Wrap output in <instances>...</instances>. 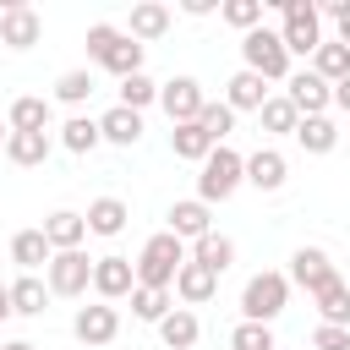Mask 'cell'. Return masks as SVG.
I'll list each match as a JSON object with an SVG mask.
<instances>
[{
	"instance_id": "obj_1",
	"label": "cell",
	"mask_w": 350,
	"mask_h": 350,
	"mask_svg": "<svg viewBox=\"0 0 350 350\" xmlns=\"http://www.w3.org/2000/svg\"><path fill=\"white\" fill-rule=\"evenodd\" d=\"M82 44H88V60H93L98 71H109V77H120V82L142 71V44H137V38L126 33V27H109V22H93Z\"/></svg>"
},
{
	"instance_id": "obj_2",
	"label": "cell",
	"mask_w": 350,
	"mask_h": 350,
	"mask_svg": "<svg viewBox=\"0 0 350 350\" xmlns=\"http://www.w3.org/2000/svg\"><path fill=\"white\" fill-rule=\"evenodd\" d=\"M191 262V246L170 230L148 235L142 252H137V284H153V290H175V273Z\"/></svg>"
},
{
	"instance_id": "obj_3",
	"label": "cell",
	"mask_w": 350,
	"mask_h": 350,
	"mask_svg": "<svg viewBox=\"0 0 350 350\" xmlns=\"http://www.w3.org/2000/svg\"><path fill=\"white\" fill-rule=\"evenodd\" d=\"M290 306V273H279V268H262V273H252L246 284H241V323H268L273 328V317Z\"/></svg>"
},
{
	"instance_id": "obj_4",
	"label": "cell",
	"mask_w": 350,
	"mask_h": 350,
	"mask_svg": "<svg viewBox=\"0 0 350 350\" xmlns=\"http://www.w3.org/2000/svg\"><path fill=\"white\" fill-rule=\"evenodd\" d=\"M241 186H246V159L235 148H213L208 164H202V175H197V202H208V208L230 202Z\"/></svg>"
},
{
	"instance_id": "obj_5",
	"label": "cell",
	"mask_w": 350,
	"mask_h": 350,
	"mask_svg": "<svg viewBox=\"0 0 350 350\" xmlns=\"http://www.w3.org/2000/svg\"><path fill=\"white\" fill-rule=\"evenodd\" d=\"M241 60H246V71H257L262 82H290V49H284V38H279L273 27L241 33Z\"/></svg>"
},
{
	"instance_id": "obj_6",
	"label": "cell",
	"mask_w": 350,
	"mask_h": 350,
	"mask_svg": "<svg viewBox=\"0 0 350 350\" xmlns=\"http://www.w3.org/2000/svg\"><path fill=\"white\" fill-rule=\"evenodd\" d=\"M279 11H284L279 38H284L290 60H295V55H317V44H323V11H317L312 0H279Z\"/></svg>"
},
{
	"instance_id": "obj_7",
	"label": "cell",
	"mask_w": 350,
	"mask_h": 350,
	"mask_svg": "<svg viewBox=\"0 0 350 350\" xmlns=\"http://www.w3.org/2000/svg\"><path fill=\"white\" fill-rule=\"evenodd\" d=\"M93 262H98V257H88L82 246H77V252H55L49 268H44L49 295H66V301H71V295H88V290H93Z\"/></svg>"
},
{
	"instance_id": "obj_8",
	"label": "cell",
	"mask_w": 350,
	"mask_h": 350,
	"mask_svg": "<svg viewBox=\"0 0 350 350\" xmlns=\"http://www.w3.org/2000/svg\"><path fill=\"white\" fill-rule=\"evenodd\" d=\"M159 104H164L170 126H186V120H197V115H202L208 93H202V82H197V77H170V82H159Z\"/></svg>"
},
{
	"instance_id": "obj_9",
	"label": "cell",
	"mask_w": 350,
	"mask_h": 350,
	"mask_svg": "<svg viewBox=\"0 0 350 350\" xmlns=\"http://www.w3.org/2000/svg\"><path fill=\"white\" fill-rule=\"evenodd\" d=\"M38 38H44V16H38L27 0L0 5V44H5V49H33Z\"/></svg>"
},
{
	"instance_id": "obj_10",
	"label": "cell",
	"mask_w": 350,
	"mask_h": 350,
	"mask_svg": "<svg viewBox=\"0 0 350 350\" xmlns=\"http://www.w3.org/2000/svg\"><path fill=\"white\" fill-rule=\"evenodd\" d=\"M137 290V262L131 257H120V252H109V257H98L93 262V295L98 301H120V295H131Z\"/></svg>"
},
{
	"instance_id": "obj_11",
	"label": "cell",
	"mask_w": 350,
	"mask_h": 350,
	"mask_svg": "<svg viewBox=\"0 0 350 350\" xmlns=\"http://www.w3.org/2000/svg\"><path fill=\"white\" fill-rule=\"evenodd\" d=\"M339 273H334V262H328V252L323 246H301L295 257H290V284H301L306 295H317V290H328Z\"/></svg>"
},
{
	"instance_id": "obj_12",
	"label": "cell",
	"mask_w": 350,
	"mask_h": 350,
	"mask_svg": "<svg viewBox=\"0 0 350 350\" xmlns=\"http://www.w3.org/2000/svg\"><path fill=\"white\" fill-rule=\"evenodd\" d=\"M71 334H77L82 345H109V339L120 334V312H115L109 301H93V306H77V317H71Z\"/></svg>"
},
{
	"instance_id": "obj_13",
	"label": "cell",
	"mask_w": 350,
	"mask_h": 350,
	"mask_svg": "<svg viewBox=\"0 0 350 350\" xmlns=\"http://www.w3.org/2000/svg\"><path fill=\"white\" fill-rule=\"evenodd\" d=\"M301 115H328V104H334V88L306 66V71H290V93H284Z\"/></svg>"
},
{
	"instance_id": "obj_14",
	"label": "cell",
	"mask_w": 350,
	"mask_h": 350,
	"mask_svg": "<svg viewBox=\"0 0 350 350\" xmlns=\"http://www.w3.org/2000/svg\"><path fill=\"white\" fill-rule=\"evenodd\" d=\"M170 235H180V241H202V235H213V208L208 202H197V197H180V202H170Z\"/></svg>"
},
{
	"instance_id": "obj_15",
	"label": "cell",
	"mask_w": 350,
	"mask_h": 350,
	"mask_svg": "<svg viewBox=\"0 0 350 350\" xmlns=\"http://www.w3.org/2000/svg\"><path fill=\"white\" fill-rule=\"evenodd\" d=\"M170 5L164 0H142V5H131V22H126V33L137 38V44H153V38H164L170 33Z\"/></svg>"
},
{
	"instance_id": "obj_16",
	"label": "cell",
	"mask_w": 350,
	"mask_h": 350,
	"mask_svg": "<svg viewBox=\"0 0 350 350\" xmlns=\"http://www.w3.org/2000/svg\"><path fill=\"white\" fill-rule=\"evenodd\" d=\"M268 98H273V93H268V82H262L257 71H246V66H241V71L224 82V104H230L235 115H241V109H262Z\"/></svg>"
},
{
	"instance_id": "obj_17",
	"label": "cell",
	"mask_w": 350,
	"mask_h": 350,
	"mask_svg": "<svg viewBox=\"0 0 350 350\" xmlns=\"http://www.w3.org/2000/svg\"><path fill=\"white\" fill-rule=\"evenodd\" d=\"M284 175H290V164H284L279 148H257V153L246 159V186H257V191H279Z\"/></svg>"
},
{
	"instance_id": "obj_18",
	"label": "cell",
	"mask_w": 350,
	"mask_h": 350,
	"mask_svg": "<svg viewBox=\"0 0 350 350\" xmlns=\"http://www.w3.org/2000/svg\"><path fill=\"white\" fill-rule=\"evenodd\" d=\"M38 230L49 235V246H55V252H77V246L88 241V219H82V213H71V208H55Z\"/></svg>"
},
{
	"instance_id": "obj_19",
	"label": "cell",
	"mask_w": 350,
	"mask_h": 350,
	"mask_svg": "<svg viewBox=\"0 0 350 350\" xmlns=\"http://www.w3.org/2000/svg\"><path fill=\"white\" fill-rule=\"evenodd\" d=\"M49 257H55V246H49V235H44V230H16V235H11V262H16L22 273L49 268Z\"/></svg>"
},
{
	"instance_id": "obj_20",
	"label": "cell",
	"mask_w": 350,
	"mask_h": 350,
	"mask_svg": "<svg viewBox=\"0 0 350 350\" xmlns=\"http://www.w3.org/2000/svg\"><path fill=\"white\" fill-rule=\"evenodd\" d=\"M175 295H180V306H208L219 295V273H208L202 262H186L175 273Z\"/></svg>"
},
{
	"instance_id": "obj_21",
	"label": "cell",
	"mask_w": 350,
	"mask_h": 350,
	"mask_svg": "<svg viewBox=\"0 0 350 350\" xmlns=\"http://www.w3.org/2000/svg\"><path fill=\"white\" fill-rule=\"evenodd\" d=\"M98 131H104V142H115V148H137V142H142V115L126 109V104H115V109L98 115Z\"/></svg>"
},
{
	"instance_id": "obj_22",
	"label": "cell",
	"mask_w": 350,
	"mask_h": 350,
	"mask_svg": "<svg viewBox=\"0 0 350 350\" xmlns=\"http://www.w3.org/2000/svg\"><path fill=\"white\" fill-rule=\"evenodd\" d=\"M219 142L197 126V120H186V126H170V153L175 159H186V164H208V153H213Z\"/></svg>"
},
{
	"instance_id": "obj_23",
	"label": "cell",
	"mask_w": 350,
	"mask_h": 350,
	"mask_svg": "<svg viewBox=\"0 0 350 350\" xmlns=\"http://www.w3.org/2000/svg\"><path fill=\"white\" fill-rule=\"evenodd\" d=\"M82 219H88V235H104V241H109V235H120V230H126L131 208H126L120 197H93Z\"/></svg>"
},
{
	"instance_id": "obj_24",
	"label": "cell",
	"mask_w": 350,
	"mask_h": 350,
	"mask_svg": "<svg viewBox=\"0 0 350 350\" xmlns=\"http://www.w3.org/2000/svg\"><path fill=\"white\" fill-rule=\"evenodd\" d=\"M49 148H55V137H49V131H11V137H5V159H11V164H22V170L44 164V159H49Z\"/></svg>"
},
{
	"instance_id": "obj_25",
	"label": "cell",
	"mask_w": 350,
	"mask_h": 350,
	"mask_svg": "<svg viewBox=\"0 0 350 350\" xmlns=\"http://www.w3.org/2000/svg\"><path fill=\"white\" fill-rule=\"evenodd\" d=\"M159 339H164V350H191V345L202 339V323H197V312H191V306H175V312L159 323Z\"/></svg>"
},
{
	"instance_id": "obj_26",
	"label": "cell",
	"mask_w": 350,
	"mask_h": 350,
	"mask_svg": "<svg viewBox=\"0 0 350 350\" xmlns=\"http://www.w3.org/2000/svg\"><path fill=\"white\" fill-rule=\"evenodd\" d=\"M5 126H11V131H49V98H38V93H22V98H11V109H5Z\"/></svg>"
},
{
	"instance_id": "obj_27",
	"label": "cell",
	"mask_w": 350,
	"mask_h": 350,
	"mask_svg": "<svg viewBox=\"0 0 350 350\" xmlns=\"http://www.w3.org/2000/svg\"><path fill=\"white\" fill-rule=\"evenodd\" d=\"M295 142L306 148V153H334L339 148V126L328 120V115H301V126H295Z\"/></svg>"
},
{
	"instance_id": "obj_28",
	"label": "cell",
	"mask_w": 350,
	"mask_h": 350,
	"mask_svg": "<svg viewBox=\"0 0 350 350\" xmlns=\"http://www.w3.org/2000/svg\"><path fill=\"white\" fill-rule=\"evenodd\" d=\"M170 312H175V290H153V284H137L131 290V317L137 323H153L159 328Z\"/></svg>"
},
{
	"instance_id": "obj_29",
	"label": "cell",
	"mask_w": 350,
	"mask_h": 350,
	"mask_svg": "<svg viewBox=\"0 0 350 350\" xmlns=\"http://www.w3.org/2000/svg\"><path fill=\"white\" fill-rule=\"evenodd\" d=\"M257 120H262V131H268V137H295V126H301V109H295L284 93H273V98L257 109Z\"/></svg>"
},
{
	"instance_id": "obj_30",
	"label": "cell",
	"mask_w": 350,
	"mask_h": 350,
	"mask_svg": "<svg viewBox=\"0 0 350 350\" xmlns=\"http://www.w3.org/2000/svg\"><path fill=\"white\" fill-rule=\"evenodd\" d=\"M11 306H16V317H44V306H49V284H44L38 273H22V279L11 284Z\"/></svg>"
},
{
	"instance_id": "obj_31",
	"label": "cell",
	"mask_w": 350,
	"mask_h": 350,
	"mask_svg": "<svg viewBox=\"0 0 350 350\" xmlns=\"http://www.w3.org/2000/svg\"><path fill=\"white\" fill-rule=\"evenodd\" d=\"M312 71H317L328 88H334V82H345V77H350V49H345L339 38H323V44H317V55H312Z\"/></svg>"
},
{
	"instance_id": "obj_32",
	"label": "cell",
	"mask_w": 350,
	"mask_h": 350,
	"mask_svg": "<svg viewBox=\"0 0 350 350\" xmlns=\"http://www.w3.org/2000/svg\"><path fill=\"white\" fill-rule=\"evenodd\" d=\"M98 142H104V131H98L93 115H71V120L60 126V148H66V153H93Z\"/></svg>"
},
{
	"instance_id": "obj_33",
	"label": "cell",
	"mask_w": 350,
	"mask_h": 350,
	"mask_svg": "<svg viewBox=\"0 0 350 350\" xmlns=\"http://www.w3.org/2000/svg\"><path fill=\"white\" fill-rule=\"evenodd\" d=\"M191 262H202V268H208V273H224V268H230V262H235V241H230V235H219V230H213V235H202V241H197V246H191Z\"/></svg>"
},
{
	"instance_id": "obj_34",
	"label": "cell",
	"mask_w": 350,
	"mask_h": 350,
	"mask_svg": "<svg viewBox=\"0 0 350 350\" xmlns=\"http://www.w3.org/2000/svg\"><path fill=\"white\" fill-rule=\"evenodd\" d=\"M312 301H317V317H323V323L350 328V284H345V279H334V284H328V290H317Z\"/></svg>"
},
{
	"instance_id": "obj_35",
	"label": "cell",
	"mask_w": 350,
	"mask_h": 350,
	"mask_svg": "<svg viewBox=\"0 0 350 350\" xmlns=\"http://www.w3.org/2000/svg\"><path fill=\"white\" fill-rule=\"evenodd\" d=\"M55 98H60V104H88V98H93V71H88V66L60 71V77H55Z\"/></svg>"
},
{
	"instance_id": "obj_36",
	"label": "cell",
	"mask_w": 350,
	"mask_h": 350,
	"mask_svg": "<svg viewBox=\"0 0 350 350\" xmlns=\"http://www.w3.org/2000/svg\"><path fill=\"white\" fill-rule=\"evenodd\" d=\"M120 104L142 115L148 104H159V82H153L148 71H137V77H126V82H120Z\"/></svg>"
},
{
	"instance_id": "obj_37",
	"label": "cell",
	"mask_w": 350,
	"mask_h": 350,
	"mask_svg": "<svg viewBox=\"0 0 350 350\" xmlns=\"http://www.w3.org/2000/svg\"><path fill=\"white\" fill-rule=\"evenodd\" d=\"M197 126H202V131H208V137H213V142L224 148V137L235 131V109H230V104H213V98H208V104H202V115H197Z\"/></svg>"
},
{
	"instance_id": "obj_38",
	"label": "cell",
	"mask_w": 350,
	"mask_h": 350,
	"mask_svg": "<svg viewBox=\"0 0 350 350\" xmlns=\"http://www.w3.org/2000/svg\"><path fill=\"white\" fill-rule=\"evenodd\" d=\"M230 350H279L268 323H235L230 328Z\"/></svg>"
},
{
	"instance_id": "obj_39",
	"label": "cell",
	"mask_w": 350,
	"mask_h": 350,
	"mask_svg": "<svg viewBox=\"0 0 350 350\" xmlns=\"http://www.w3.org/2000/svg\"><path fill=\"white\" fill-rule=\"evenodd\" d=\"M219 16L230 27H241V33H252V27H262V0H224Z\"/></svg>"
},
{
	"instance_id": "obj_40",
	"label": "cell",
	"mask_w": 350,
	"mask_h": 350,
	"mask_svg": "<svg viewBox=\"0 0 350 350\" xmlns=\"http://www.w3.org/2000/svg\"><path fill=\"white\" fill-rule=\"evenodd\" d=\"M312 350H350V328L317 323V328H312Z\"/></svg>"
},
{
	"instance_id": "obj_41",
	"label": "cell",
	"mask_w": 350,
	"mask_h": 350,
	"mask_svg": "<svg viewBox=\"0 0 350 350\" xmlns=\"http://www.w3.org/2000/svg\"><path fill=\"white\" fill-rule=\"evenodd\" d=\"M317 11H328V16L339 22V44L350 49V0H328V5H317Z\"/></svg>"
},
{
	"instance_id": "obj_42",
	"label": "cell",
	"mask_w": 350,
	"mask_h": 350,
	"mask_svg": "<svg viewBox=\"0 0 350 350\" xmlns=\"http://www.w3.org/2000/svg\"><path fill=\"white\" fill-rule=\"evenodd\" d=\"M334 104L350 115V77H345V82H334Z\"/></svg>"
},
{
	"instance_id": "obj_43",
	"label": "cell",
	"mask_w": 350,
	"mask_h": 350,
	"mask_svg": "<svg viewBox=\"0 0 350 350\" xmlns=\"http://www.w3.org/2000/svg\"><path fill=\"white\" fill-rule=\"evenodd\" d=\"M180 11H186V16H208V11H213V0H186Z\"/></svg>"
},
{
	"instance_id": "obj_44",
	"label": "cell",
	"mask_w": 350,
	"mask_h": 350,
	"mask_svg": "<svg viewBox=\"0 0 350 350\" xmlns=\"http://www.w3.org/2000/svg\"><path fill=\"white\" fill-rule=\"evenodd\" d=\"M5 317H16V306H11V284H0V323Z\"/></svg>"
},
{
	"instance_id": "obj_45",
	"label": "cell",
	"mask_w": 350,
	"mask_h": 350,
	"mask_svg": "<svg viewBox=\"0 0 350 350\" xmlns=\"http://www.w3.org/2000/svg\"><path fill=\"white\" fill-rule=\"evenodd\" d=\"M0 350H38V345H33V339H5Z\"/></svg>"
},
{
	"instance_id": "obj_46",
	"label": "cell",
	"mask_w": 350,
	"mask_h": 350,
	"mask_svg": "<svg viewBox=\"0 0 350 350\" xmlns=\"http://www.w3.org/2000/svg\"><path fill=\"white\" fill-rule=\"evenodd\" d=\"M5 137H11V126H5V120H0V148H5Z\"/></svg>"
},
{
	"instance_id": "obj_47",
	"label": "cell",
	"mask_w": 350,
	"mask_h": 350,
	"mask_svg": "<svg viewBox=\"0 0 350 350\" xmlns=\"http://www.w3.org/2000/svg\"><path fill=\"white\" fill-rule=\"evenodd\" d=\"M345 284H350V279H345Z\"/></svg>"
}]
</instances>
